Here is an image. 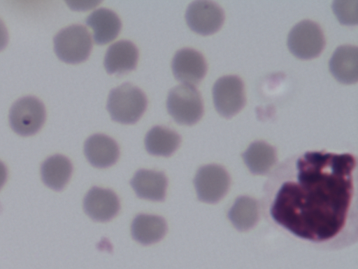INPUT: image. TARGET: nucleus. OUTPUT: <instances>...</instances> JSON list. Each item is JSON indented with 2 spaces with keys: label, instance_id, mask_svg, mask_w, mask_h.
Wrapping results in <instances>:
<instances>
[{
  "label": "nucleus",
  "instance_id": "obj_1",
  "mask_svg": "<svg viewBox=\"0 0 358 269\" xmlns=\"http://www.w3.org/2000/svg\"><path fill=\"white\" fill-rule=\"evenodd\" d=\"M358 174L351 153L306 151L276 165L264 184L261 210L279 231L320 249L358 240Z\"/></svg>",
  "mask_w": 358,
  "mask_h": 269
},
{
  "label": "nucleus",
  "instance_id": "obj_2",
  "mask_svg": "<svg viewBox=\"0 0 358 269\" xmlns=\"http://www.w3.org/2000/svg\"><path fill=\"white\" fill-rule=\"evenodd\" d=\"M146 106L144 92L138 87L126 83L110 92L106 107L112 120L133 124L141 118Z\"/></svg>",
  "mask_w": 358,
  "mask_h": 269
},
{
  "label": "nucleus",
  "instance_id": "obj_3",
  "mask_svg": "<svg viewBox=\"0 0 358 269\" xmlns=\"http://www.w3.org/2000/svg\"><path fill=\"white\" fill-rule=\"evenodd\" d=\"M166 108L173 119L180 125H193L203 113L200 92L194 85L185 83L175 86L169 91Z\"/></svg>",
  "mask_w": 358,
  "mask_h": 269
},
{
  "label": "nucleus",
  "instance_id": "obj_4",
  "mask_svg": "<svg viewBox=\"0 0 358 269\" xmlns=\"http://www.w3.org/2000/svg\"><path fill=\"white\" fill-rule=\"evenodd\" d=\"M92 42L90 34L81 25L69 26L54 38V49L62 61L77 64L85 61L90 54Z\"/></svg>",
  "mask_w": 358,
  "mask_h": 269
},
{
  "label": "nucleus",
  "instance_id": "obj_5",
  "mask_svg": "<svg viewBox=\"0 0 358 269\" xmlns=\"http://www.w3.org/2000/svg\"><path fill=\"white\" fill-rule=\"evenodd\" d=\"M324 45L325 39L320 27L309 20L295 25L287 37L289 50L300 59H312L318 56Z\"/></svg>",
  "mask_w": 358,
  "mask_h": 269
},
{
  "label": "nucleus",
  "instance_id": "obj_6",
  "mask_svg": "<svg viewBox=\"0 0 358 269\" xmlns=\"http://www.w3.org/2000/svg\"><path fill=\"white\" fill-rule=\"evenodd\" d=\"M45 119L43 104L34 97H24L16 101L10 108L9 123L18 134L29 136L36 133Z\"/></svg>",
  "mask_w": 358,
  "mask_h": 269
},
{
  "label": "nucleus",
  "instance_id": "obj_7",
  "mask_svg": "<svg viewBox=\"0 0 358 269\" xmlns=\"http://www.w3.org/2000/svg\"><path fill=\"white\" fill-rule=\"evenodd\" d=\"M213 97L217 111L223 117L231 118L245 104L243 82L237 76H222L213 85Z\"/></svg>",
  "mask_w": 358,
  "mask_h": 269
},
{
  "label": "nucleus",
  "instance_id": "obj_8",
  "mask_svg": "<svg viewBox=\"0 0 358 269\" xmlns=\"http://www.w3.org/2000/svg\"><path fill=\"white\" fill-rule=\"evenodd\" d=\"M189 27L201 35H210L220 29L224 20L223 10L210 1H195L185 13Z\"/></svg>",
  "mask_w": 358,
  "mask_h": 269
},
{
  "label": "nucleus",
  "instance_id": "obj_9",
  "mask_svg": "<svg viewBox=\"0 0 358 269\" xmlns=\"http://www.w3.org/2000/svg\"><path fill=\"white\" fill-rule=\"evenodd\" d=\"M120 208L117 195L110 189L93 186L83 200V209L92 220L106 222L113 219Z\"/></svg>",
  "mask_w": 358,
  "mask_h": 269
},
{
  "label": "nucleus",
  "instance_id": "obj_10",
  "mask_svg": "<svg viewBox=\"0 0 358 269\" xmlns=\"http://www.w3.org/2000/svg\"><path fill=\"white\" fill-rule=\"evenodd\" d=\"M171 67L176 78L189 85L199 83L207 71L206 62L203 55L187 48L176 52Z\"/></svg>",
  "mask_w": 358,
  "mask_h": 269
},
{
  "label": "nucleus",
  "instance_id": "obj_11",
  "mask_svg": "<svg viewBox=\"0 0 358 269\" xmlns=\"http://www.w3.org/2000/svg\"><path fill=\"white\" fill-rule=\"evenodd\" d=\"M84 153L92 166L106 168L117 162L120 150L117 142L111 137L102 134H95L85 141Z\"/></svg>",
  "mask_w": 358,
  "mask_h": 269
},
{
  "label": "nucleus",
  "instance_id": "obj_12",
  "mask_svg": "<svg viewBox=\"0 0 358 269\" xmlns=\"http://www.w3.org/2000/svg\"><path fill=\"white\" fill-rule=\"evenodd\" d=\"M136 195L152 201H163L166 197L168 180L163 172L141 169L130 181Z\"/></svg>",
  "mask_w": 358,
  "mask_h": 269
},
{
  "label": "nucleus",
  "instance_id": "obj_13",
  "mask_svg": "<svg viewBox=\"0 0 358 269\" xmlns=\"http://www.w3.org/2000/svg\"><path fill=\"white\" fill-rule=\"evenodd\" d=\"M329 67L331 74L339 82L352 84L358 79V49L355 46L338 47L332 55Z\"/></svg>",
  "mask_w": 358,
  "mask_h": 269
},
{
  "label": "nucleus",
  "instance_id": "obj_14",
  "mask_svg": "<svg viewBox=\"0 0 358 269\" xmlns=\"http://www.w3.org/2000/svg\"><path fill=\"white\" fill-rule=\"evenodd\" d=\"M138 51L129 41L121 40L110 46L104 57V67L110 74H122L136 68Z\"/></svg>",
  "mask_w": 358,
  "mask_h": 269
},
{
  "label": "nucleus",
  "instance_id": "obj_15",
  "mask_svg": "<svg viewBox=\"0 0 358 269\" xmlns=\"http://www.w3.org/2000/svg\"><path fill=\"white\" fill-rule=\"evenodd\" d=\"M166 231L165 219L157 215L139 214L131 225L133 239L143 245L158 242L164 237Z\"/></svg>",
  "mask_w": 358,
  "mask_h": 269
},
{
  "label": "nucleus",
  "instance_id": "obj_16",
  "mask_svg": "<svg viewBox=\"0 0 358 269\" xmlns=\"http://www.w3.org/2000/svg\"><path fill=\"white\" fill-rule=\"evenodd\" d=\"M86 24L94 31V40L97 44H105L115 39L122 27L117 15L108 8H99L86 19Z\"/></svg>",
  "mask_w": 358,
  "mask_h": 269
},
{
  "label": "nucleus",
  "instance_id": "obj_17",
  "mask_svg": "<svg viewBox=\"0 0 358 269\" xmlns=\"http://www.w3.org/2000/svg\"><path fill=\"white\" fill-rule=\"evenodd\" d=\"M73 172L71 161L59 154L47 158L41 165V174L43 183L55 191H61L69 181Z\"/></svg>",
  "mask_w": 358,
  "mask_h": 269
},
{
  "label": "nucleus",
  "instance_id": "obj_18",
  "mask_svg": "<svg viewBox=\"0 0 358 269\" xmlns=\"http://www.w3.org/2000/svg\"><path fill=\"white\" fill-rule=\"evenodd\" d=\"M181 142L180 135L173 130L157 125L152 127L145 137V146L148 153L168 157L179 147Z\"/></svg>",
  "mask_w": 358,
  "mask_h": 269
},
{
  "label": "nucleus",
  "instance_id": "obj_19",
  "mask_svg": "<svg viewBox=\"0 0 358 269\" xmlns=\"http://www.w3.org/2000/svg\"><path fill=\"white\" fill-rule=\"evenodd\" d=\"M220 168L213 165L199 169L194 179L198 198L204 202H214L217 195V173Z\"/></svg>",
  "mask_w": 358,
  "mask_h": 269
},
{
  "label": "nucleus",
  "instance_id": "obj_20",
  "mask_svg": "<svg viewBox=\"0 0 358 269\" xmlns=\"http://www.w3.org/2000/svg\"><path fill=\"white\" fill-rule=\"evenodd\" d=\"M246 162L252 165H265L274 160L273 149L262 142H254L243 154Z\"/></svg>",
  "mask_w": 358,
  "mask_h": 269
},
{
  "label": "nucleus",
  "instance_id": "obj_21",
  "mask_svg": "<svg viewBox=\"0 0 358 269\" xmlns=\"http://www.w3.org/2000/svg\"><path fill=\"white\" fill-rule=\"evenodd\" d=\"M332 8L341 24L352 25L357 23L358 1L357 0L334 1Z\"/></svg>",
  "mask_w": 358,
  "mask_h": 269
},
{
  "label": "nucleus",
  "instance_id": "obj_22",
  "mask_svg": "<svg viewBox=\"0 0 358 269\" xmlns=\"http://www.w3.org/2000/svg\"><path fill=\"white\" fill-rule=\"evenodd\" d=\"M8 39V32L3 21L0 19V50H3Z\"/></svg>",
  "mask_w": 358,
  "mask_h": 269
},
{
  "label": "nucleus",
  "instance_id": "obj_23",
  "mask_svg": "<svg viewBox=\"0 0 358 269\" xmlns=\"http://www.w3.org/2000/svg\"><path fill=\"white\" fill-rule=\"evenodd\" d=\"M8 172L5 165L0 161V189L4 185L7 179Z\"/></svg>",
  "mask_w": 358,
  "mask_h": 269
}]
</instances>
